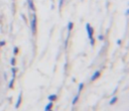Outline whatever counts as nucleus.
<instances>
[{
	"mask_svg": "<svg viewBox=\"0 0 129 111\" xmlns=\"http://www.w3.org/2000/svg\"><path fill=\"white\" fill-rule=\"evenodd\" d=\"M86 28H87V32H88V36H89V38H90V40H91V44L94 46V44H95V40H94V38H93L94 30H93V28H92V26L88 23V24L86 25Z\"/></svg>",
	"mask_w": 129,
	"mask_h": 111,
	"instance_id": "1",
	"label": "nucleus"
},
{
	"mask_svg": "<svg viewBox=\"0 0 129 111\" xmlns=\"http://www.w3.org/2000/svg\"><path fill=\"white\" fill-rule=\"evenodd\" d=\"M31 32L33 34L36 32V16H35V14H33L31 17Z\"/></svg>",
	"mask_w": 129,
	"mask_h": 111,
	"instance_id": "2",
	"label": "nucleus"
},
{
	"mask_svg": "<svg viewBox=\"0 0 129 111\" xmlns=\"http://www.w3.org/2000/svg\"><path fill=\"white\" fill-rule=\"evenodd\" d=\"M21 101H22V93L20 92V93H19V95H18V100H17V103L15 104V108H16V109H17V108L20 106Z\"/></svg>",
	"mask_w": 129,
	"mask_h": 111,
	"instance_id": "3",
	"label": "nucleus"
},
{
	"mask_svg": "<svg viewBox=\"0 0 129 111\" xmlns=\"http://www.w3.org/2000/svg\"><path fill=\"white\" fill-rule=\"evenodd\" d=\"M99 76H100V72H99V71H97V72H95V73L93 74V76H92V78H91V81H95V80H97V79L99 78Z\"/></svg>",
	"mask_w": 129,
	"mask_h": 111,
	"instance_id": "4",
	"label": "nucleus"
},
{
	"mask_svg": "<svg viewBox=\"0 0 129 111\" xmlns=\"http://www.w3.org/2000/svg\"><path fill=\"white\" fill-rule=\"evenodd\" d=\"M79 97H80V92L77 93V95H76V96H75V98L73 99V102H72V103H73V104H76V103H77V101L79 100Z\"/></svg>",
	"mask_w": 129,
	"mask_h": 111,
	"instance_id": "5",
	"label": "nucleus"
},
{
	"mask_svg": "<svg viewBox=\"0 0 129 111\" xmlns=\"http://www.w3.org/2000/svg\"><path fill=\"white\" fill-rule=\"evenodd\" d=\"M27 2H28V5H29V8L31 10H34V4H33L32 0H27Z\"/></svg>",
	"mask_w": 129,
	"mask_h": 111,
	"instance_id": "6",
	"label": "nucleus"
},
{
	"mask_svg": "<svg viewBox=\"0 0 129 111\" xmlns=\"http://www.w3.org/2000/svg\"><path fill=\"white\" fill-rule=\"evenodd\" d=\"M56 99H57V95H55V94H54V95H49V96H48V100H49V101H51V102L55 101Z\"/></svg>",
	"mask_w": 129,
	"mask_h": 111,
	"instance_id": "7",
	"label": "nucleus"
},
{
	"mask_svg": "<svg viewBox=\"0 0 129 111\" xmlns=\"http://www.w3.org/2000/svg\"><path fill=\"white\" fill-rule=\"evenodd\" d=\"M72 28H73V22H69V24H68V30H69V34H70V32L72 30Z\"/></svg>",
	"mask_w": 129,
	"mask_h": 111,
	"instance_id": "8",
	"label": "nucleus"
},
{
	"mask_svg": "<svg viewBox=\"0 0 129 111\" xmlns=\"http://www.w3.org/2000/svg\"><path fill=\"white\" fill-rule=\"evenodd\" d=\"M16 71H17V69H16V68H12V78H14V79H15Z\"/></svg>",
	"mask_w": 129,
	"mask_h": 111,
	"instance_id": "9",
	"label": "nucleus"
},
{
	"mask_svg": "<svg viewBox=\"0 0 129 111\" xmlns=\"http://www.w3.org/2000/svg\"><path fill=\"white\" fill-rule=\"evenodd\" d=\"M116 101H117V97H113V98L111 99V101H110V105H113Z\"/></svg>",
	"mask_w": 129,
	"mask_h": 111,
	"instance_id": "10",
	"label": "nucleus"
},
{
	"mask_svg": "<svg viewBox=\"0 0 129 111\" xmlns=\"http://www.w3.org/2000/svg\"><path fill=\"white\" fill-rule=\"evenodd\" d=\"M14 80H15L14 78H12V79H11V81H10V83H9V88H12V87H13V83H14Z\"/></svg>",
	"mask_w": 129,
	"mask_h": 111,
	"instance_id": "11",
	"label": "nucleus"
},
{
	"mask_svg": "<svg viewBox=\"0 0 129 111\" xmlns=\"http://www.w3.org/2000/svg\"><path fill=\"white\" fill-rule=\"evenodd\" d=\"M83 87H84V84H83V83H81L80 86H79V89H78V92H81V90L83 89Z\"/></svg>",
	"mask_w": 129,
	"mask_h": 111,
	"instance_id": "12",
	"label": "nucleus"
},
{
	"mask_svg": "<svg viewBox=\"0 0 129 111\" xmlns=\"http://www.w3.org/2000/svg\"><path fill=\"white\" fill-rule=\"evenodd\" d=\"M17 52H18V48L15 46L14 50H13V54H17Z\"/></svg>",
	"mask_w": 129,
	"mask_h": 111,
	"instance_id": "13",
	"label": "nucleus"
},
{
	"mask_svg": "<svg viewBox=\"0 0 129 111\" xmlns=\"http://www.w3.org/2000/svg\"><path fill=\"white\" fill-rule=\"evenodd\" d=\"M11 65H15V59L14 58L11 59Z\"/></svg>",
	"mask_w": 129,
	"mask_h": 111,
	"instance_id": "14",
	"label": "nucleus"
},
{
	"mask_svg": "<svg viewBox=\"0 0 129 111\" xmlns=\"http://www.w3.org/2000/svg\"><path fill=\"white\" fill-rule=\"evenodd\" d=\"M103 38H103V36H99V40H102Z\"/></svg>",
	"mask_w": 129,
	"mask_h": 111,
	"instance_id": "15",
	"label": "nucleus"
}]
</instances>
